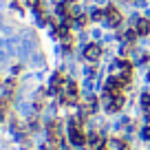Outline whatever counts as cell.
Instances as JSON below:
<instances>
[{
	"label": "cell",
	"instance_id": "6",
	"mask_svg": "<svg viewBox=\"0 0 150 150\" xmlns=\"http://www.w3.org/2000/svg\"><path fill=\"white\" fill-rule=\"evenodd\" d=\"M144 137H146V139H150V128H146V130H144Z\"/></svg>",
	"mask_w": 150,
	"mask_h": 150
},
{
	"label": "cell",
	"instance_id": "1",
	"mask_svg": "<svg viewBox=\"0 0 150 150\" xmlns=\"http://www.w3.org/2000/svg\"><path fill=\"white\" fill-rule=\"evenodd\" d=\"M99 55H102V51H99V47L97 44H88V47L84 49V57L86 60H99Z\"/></svg>",
	"mask_w": 150,
	"mask_h": 150
},
{
	"label": "cell",
	"instance_id": "3",
	"mask_svg": "<svg viewBox=\"0 0 150 150\" xmlns=\"http://www.w3.org/2000/svg\"><path fill=\"white\" fill-rule=\"evenodd\" d=\"M137 33H141V35L150 33V20L148 18H139L137 20Z\"/></svg>",
	"mask_w": 150,
	"mask_h": 150
},
{
	"label": "cell",
	"instance_id": "5",
	"mask_svg": "<svg viewBox=\"0 0 150 150\" xmlns=\"http://www.w3.org/2000/svg\"><path fill=\"white\" fill-rule=\"evenodd\" d=\"M144 106H150V95H144Z\"/></svg>",
	"mask_w": 150,
	"mask_h": 150
},
{
	"label": "cell",
	"instance_id": "2",
	"mask_svg": "<svg viewBox=\"0 0 150 150\" xmlns=\"http://www.w3.org/2000/svg\"><path fill=\"white\" fill-rule=\"evenodd\" d=\"M104 16H106V20H108L110 24H117L119 20H122V13H119V11L115 9V7H108V9H106V13H104Z\"/></svg>",
	"mask_w": 150,
	"mask_h": 150
},
{
	"label": "cell",
	"instance_id": "4",
	"mask_svg": "<svg viewBox=\"0 0 150 150\" xmlns=\"http://www.w3.org/2000/svg\"><path fill=\"white\" fill-rule=\"evenodd\" d=\"M71 139H73V144H84V135H82L80 130H73V135H71Z\"/></svg>",
	"mask_w": 150,
	"mask_h": 150
}]
</instances>
